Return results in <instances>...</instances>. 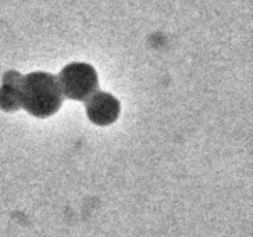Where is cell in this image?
Segmentation results:
<instances>
[{
    "label": "cell",
    "mask_w": 253,
    "mask_h": 237,
    "mask_svg": "<svg viewBox=\"0 0 253 237\" xmlns=\"http://www.w3.org/2000/svg\"><path fill=\"white\" fill-rule=\"evenodd\" d=\"M63 93L57 76L49 72H31L21 79V108L37 117L47 118L59 111Z\"/></svg>",
    "instance_id": "6da1fadb"
},
{
    "label": "cell",
    "mask_w": 253,
    "mask_h": 237,
    "mask_svg": "<svg viewBox=\"0 0 253 237\" xmlns=\"http://www.w3.org/2000/svg\"><path fill=\"white\" fill-rule=\"evenodd\" d=\"M60 89L63 96L85 102L99 90V79L95 68L86 63H71L57 75Z\"/></svg>",
    "instance_id": "7a4b0ae2"
},
{
    "label": "cell",
    "mask_w": 253,
    "mask_h": 237,
    "mask_svg": "<svg viewBox=\"0 0 253 237\" xmlns=\"http://www.w3.org/2000/svg\"><path fill=\"white\" fill-rule=\"evenodd\" d=\"M85 110L92 124L107 126L119 119L121 107L119 100L113 95L97 90L85 100Z\"/></svg>",
    "instance_id": "3957f363"
},
{
    "label": "cell",
    "mask_w": 253,
    "mask_h": 237,
    "mask_svg": "<svg viewBox=\"0 0 253 237\" xmlns=\"http://www.w3.org/2000/svg\"><path fill=\"white\" fill-rule=\"evenodd\" d=\"M21 79L23 75L14 69L3 75L0 88V108L3 111L14 112L21 108Z\"/></svg>",
    "instance_id": "277c9868"
}]
</instances>
